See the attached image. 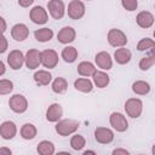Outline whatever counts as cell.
Here are the masks:
<instances>
[{"label": "cell", "instance_id": "6da1fadb", "mask_svg": "<svg viewBox=\"0 0 155 155\" xmlns=\"http://www.w3.org/2000/svg\"><path fill=\"white\" fill-rule=\"evenodd\" d=\"M78 128H79V122L76 120H73V119L61 120L56 125V131L62 137H65V136H69V134L74 133Z\"/></svg>", "mask_w": 155, "mask_h": 155}, {"label": "cell", "instance_id": "7a4b0ae2", "mask_svg": "<svg viewBox=\"0 0 155 155\" xmlns=\"http://www.w3.org/2000/svg\"><path fill=\"white\" fill-rule=\"evenodd\" d=\"M125 110L128 116L137 119L140 116L142 110H143V103L139 98H130L125 103Z\"/></svg>", "mask_w": 155, "mask_h": 155}, {"label": "cell", "instance_id": "3957f363", "mask_svg": "<svg viewBox=\"0 0 155 155\" xmlns=\"http://www.w3.org/2000/svg\"><path fill=\"white\" fill-rule=\"evenodd\" d=\"M108 42L114 47H122L127 44V36L120 29H110L108 31Z\"/></svg>", "mask_w": 155, "mask_h": 155}, {"label": "cell", "instance_id": "277c9868", "mask_svg": "<svg viewBox=\"0 0 155 155\" xmlns=\"http://www.w3.org/2000/svg\"><path fill=\"white\" fill-rule=\"evenodd\" d=\"M40 62L45 68L52 69L58 64V53L54 50H44L40 52Z\"/></svg>", "mask_w": 155, "mask_h": 155}, {"label": "cell", "instance_id": "5b68a950", "mask_svg": "<svg viewBox=\"0 0 155 155\" xmlns=\"http://www.w3.org/2000/svg\"><path fill=\"white\" fill-rule=\"evenodd\" d=\"M8 105L12 111L22 114L28 109V101L22 94H13L8 101Z\"/></svg>", "mask_w": 155, "mask_h": 155}, {"label": "cell", "instance_id": "8992f818", "mask_svg": "<svg viewBox=\"0 0 155 155\" xmlns=\"http://www.w3.org/2000/svg\"><path fill=\"white\" fill-rule=\"evenodd\" d=\"M85 15V5L80 0H71L68 5V16L71 19H80Z\"/></svg>", "mask_w": 155, "mask_h": 155}, {"label": "cell", "instance_id": "52a82bcc", "mask_svg": "<svg viewBox=\"0 0 155 155\" xmlns=\"http://www.w3.org/2000/svg\"><path fill=\"white\" fill-rule=\"evenodd\" d=\"M109 122L113 126V128L116 130L117 132H125L128 128V122L121 113H111L109 117Z\"/></svg>", "mask_w": 155, "mask_h": 155}, {"label": "cell", "instance_id": "ba28073f", "mask_svg": "<svg viewBox=\"0 0 155 155\" xmlns=\"http://www.w3.org/2000/svg\"><path fill=\"white\" fill-rule=\"evenodd\" d=\"M47 8L50 15L54 19H61L65 12V6L62 0H50L47 4Z\"/></svg>", "mask_w": 155, "mask_h": 155}, {"label": "cell", "instance_id": "9c48e42d", "mask_svg": "<svg viewBox=\"0 0 155 155\" xmlns=\"http://www.w3.org/2000/svg\"><path fill=\"white\" fill-rule=\"evenodd\" d=\"M94 139L101 144H109L114 139V132L107 127H97L94 130Z\"/></svg>", "mask_w": 155, "mask_h": 155}, {"label": "cell", "instance_id": "30bf717a", "mask_svg": "<svg viewBox=\"0 0 155 155\" xmlns=\"http://www.w3.org/2000/svg\"><path fill=\"white\" fill-rule=\"evenodd\" d=\"M7 63H8L10 68H12L13 70L21 69L22 65L24 64V54L19 50L11 51L7 56Z\"/></svg>", "mask_w": 155, "mask_h": 155}, {"label": "cell", "instance_id": "8fae6325", "mask_svg": "<svg viewBox=\"0 0 155 155\" xmlns=\"http://www.w3.org/2000/svg\"><path fill=\"white\" fill-rule=\"evenodd\" d=\"M29 17H30L31 22H34L35 24H45L47 22V19H48L46 10L44 7H41V6H34L30 10Z\"/></svg>", "mask_w": 155, "mask_h": 155}, {"label": "cell", "instance_id": "7c38bea8", "mask_svg": "<svg viewBox=\"0 0 155 155\" xmlns=\"http://www.w3.org/2000/svg\"><path fill=\"white\" fill-rule=\"evenodd\" d=\"M24 63H25L28 69H31V70L36 69L41 64V62H40V52L38 50H35V48L29 50L24 56Z\"/></svg>", "mask_w": 155, "mask_h": 155}, {"label": "cell", "instance_id": "4fadbf2b", "mask_svg": "<svg viewBox=\"0 0 155 155\" xmlns=\"http://www.w3.org/2000/svg\"><path fill=\"white\" fill-rule=\"evenodd\" d=\"M16 133H17V126H16L15 122L4 121L0 125V136H1V138L6 139V140H10L16 136Z\"/></svg>", "mask_w": 155, "mask_h": 155}, {"label": "cell", "instance_id": "5bb4252c", "mask_svg": "<svg viewBox=\"0 0 155 155\" xmlns=\"http://www.w3.org/2000/svg\"><path fill=\"white\" fill-rule=\"evenodd\" d=\"M29 35V29L23 23H17L11 29V36L16 41H24Z\"/></svg>", "mask_w": 155, "mask_h": 155}, {"label": "cell", "instance_id": "9a60e30c", "mask_svg": "<svg viewBox=\"0 0 155 155\" xmlns=\"http://www.w3.org/2000/svg\"><path fill=\"white\" fill-rule=\"evenodd\" d=\"M75 36H76V33H75V29L71 28V27H64L62 28L58 34H57V40L61 42V44H70L75 40Z\"/></svg>", "mask_w": 155, "mask_h": 155}, {"label": "cell", "instance_id": "2e32d148", "mask_svg": "<svg viewBox=\"0 0 155 155\" xmlns=\"http://www.w3.org/2000/svg\"><path fill=\"white\" fill-rule=\"evenodd\" d=\"M94 61H96V64H97L101 69H103V70H109V69H111V67H113L111 57H110V54H109L108 52H105V51L98 52V53L96 54V57H94Z\"/></svg>", "mask_w": 155, "mask_h": 155}, {"label": "cell", "instance_id": "e0dca14e", "mask_svg": "<svg viewBox=\"0 0 155 155\" xmlns=\"http://www.w3.org/2000/svg\"><path fill=\"white\" fill-rule=\"evenodd\" d=\"M62 115H63V109H62L61 104L53 103V104H51L47 108V111H46V119H47V121H50V122H57V121H59V119L62 117Z\"/></svg>", "mask_w": 155, "mask_h": 155}, {"label": "cell", "instance_id": "ac0fdd59", "mask_svg": "<svg viewBox=\"0 0 155 155\" xmlns=\"http://www.w3.org/2000/svg\"><path fill=\"white\" fill-rule=\"evenodd\" d=\"M137 24L140 27V28H150L153 24H154V16L153 13H150L149 11H142L137 15Z\"/></svg>", "mask_w": 155, "mask_h": 155}, {"label": "cell", "instance_id": "d6986e66", "mask_svg": "<svg viewBox=\"0 0 155 155\" xmlns=\"http://www.w3.org/2000/svg\"><path fill=\"white\" fill-rule=\"evenodd\" d=\"M131 56H132L131 54V51L127 50V48H125L124 46L120 47V48H117L115 51V53H114V58H115L116 63H119V64H126V63H128L131 61Z\"/></svg>", "mask_w": 155, "mask_h": 155}, {"label": "cell", "instance_id": "ffe728a7", "mask_svg": "<svg viewBox=\"0 0 155 155\" xmlns=\"http://www.w3.org/2000/svg\"><path fill=\"white\" fill-rule=\"evenodd\" d=\"M74 87L80 91V92H84V93H88L92 91L93 88V84L91 80L86 79V78H79L74 81Z\"/></svg>", "mask_w": 155, "mask_h": 155}, {"label": "cell", "instance_id": "44dd1931", "mask_svg": "<svg viewBox=\"0 0 155 155\" xmlns=\"http://www.w3.org/2000/svg\"><path fill=\"white\" fill-rule=\"evenodd\" d=\"M34 80L39 86H46L51 82L52 75L47 70H38L34 74Z\"/></svg>", "mask_w": 155, "mask_h": 155}, {"label": "cell", "instance_id": "7402d4cb", "mask_svg": "<svg viewBox=\"0 0 155 155\" xmlns=\"http://www.w3.org/2000/svg\"><path fill=\"white\" fill-rule=\"evenodd\" d=\"M92 76H93V82H94V85H96L97 87H99V88L107 87L108 84H109V81H110L109 75H108L107 73H104V71H97V70H96Z\"/></svg>", "mask_w": 155, "mask_h": 155}, {"label": "cell", "instance_id": "603a6c76", "mask_svg": "<svg viewBox=\"0 0 155 155\" xmlns=\"http://www.w3.org/2000/svg\"><path fill=\"white\" fill-rule=\"evenodd\" d=\"M94 71H96V68L91 62H86L85 61V62L79 63V65H78V73L81 76H86V78L92 76Z\"/></svg>", "mask_w": 155, "mask_h": 155}, {"label": "cell", "instance_id": "cb8c5ba5", "mask_svg": "<svg viewBox=\"0 0 155 155\" xmlns=\"http://www.w3.org/2000/svg\"><path fill=\"white\" fill-rule=\"evenodd\" d=\"M34 36L38 41L40 42H46V41H50L53 36V31L52 29L50 28H41V29H38L34 31Z\"/></svg>", "mask_w": 155, "mask_h": 155}, {"label": "cell", "instance_id": "d4e9b609", "mask_svg": "<svg viewBox=\"0 0 155 155\" xmlns=\"http://www.w3.org/2000/svg\"><path fill=\"white\" fill-rule=\"evenodd\" d=\"M132 91H133L136 94L144 96V94H148V93L150 92V85H149L147 81L138 80V81L133 82V85H132Z\"/></svg>", "mask_w": 155, "mask_h": 155}, {"label": "cell", "instance_id": "484cf974", "mask_svg": "<svg viewBox=\"0 0 155 155\" xmlns=\"http://www.w3.org/2000/svg\"><path fill=\"white\" fill-rule=\"evenodd\" d=\"M62 58L64 59V62L67 63H73L75 62V59L78 58V51L75 47L73 46H67L63 48L62 51Z\"/></svg>", "mask_w": 155, "mask_h": 155}, {"label": "cell", "instance_id": "4316f807", "mask_svg": "<svg viewBox=\"0 0 155 155\" xmlns=\"http://www.w3.org/2000/svg\"><path fill=\"white\" fill-rule=\"evenodd\" d=\"M36 127L33 124H24L21 127V136L24 139H33L36 136Z\"/></svg>", "mask_w": 155, "mask_h": 155}, {"label": "cell", "instance_id": "83f0119b", "mask_svg": "<svg viewBox=\"0 0 155 155\" xmlns=\"http://www.w3.org/2000/svg\"><path fill=\"white\" fill-rule=\"evenodd\" d=\"M38 153L41 154V155H52L54 153V145L52 142H48V140H41L39 144H38V148H36Z\"/></svg>", "mask_w": 155, "mask_h": 155}, {"label": "cell", "instance_id": "f1b7e54d", "mask_svg": "<svg viewBox=\"0 0 155 155\" xmlns=\"http://www.w3.org/2000/svg\"><path fill=\"white\" fill-rule=\"evenodd\" d=\"M68 88V82L64 78H57L52 82V91L54 93H64Z\"/></svg>", "mask_w": 155, "mask_h": 155}, {"label": "cell", "instance_id": "f546056e", "mask_svg": "<svg viewBox=\"0 0 155 155\" xmlns=\"http://www.w3.org/2000/svg\"><path fill=\"white\" fill-rule=\"evenodd\" d=\"M85 144H86V140L81 134H74L70 139V147L74 150H81L85 147Z\"/></svg>", "mask_w": 155, "mask_h": 155}, {"label": "cell", "instance_id": "4dcf8cb0", "mask_svg": "<svg viewBox=\"0 0 155 155\" xmlns=\"http://www.w3.org/2000/svg\"><path fill=\"white\" fill-rule=\"evenodd\" d=\"M155 47V42L153 39L150 38H144L142 39L138 45H137V50L138 51H149V50H153Z\"/></svg>", "mask_w": 155, "mask_h": 155}, {"label": "cell", "instance_id": "1f68e13d", "mask_svg": "<svg viewBox=\"0 0 155 155\" xmlns=\"http://www.w3.org/2000/svg\"><path fill=\"white\" fill-rule=\"evenodd\" d=\"M154 63H155V57H154V54L151 53L150 56L143 57V58L140 59V62H139V68H140L142 70H148V69H150V68L154 65Z\"/></svg>", "mask_w": 155, "mask_h": 155}, {"label": "cell", "instance_id": "d6a6232c", "mask_svg": "<svg viewBox=\"0 0 155 155\" xmlns=\"http://www.w3.org/2000/svg\"><path fill=\"white\" fill-rule=\"evenodd\" d=\"M13 90V84L11 80L1 79L0 80V94H8Z\"/></svg>", "mask_w": 155, "mask_h": 155}, {"label": "cell", "instance_id": "836d02e7", "mask_svg": "<svg viewBox=\"0 0 155 155\" xmlns=\"http://www.w3.org/2000/svg\"><path fill=\"white\" fill-rule=\"evenodd\" d=\"M121 5L127 11H134L138 6V1L137 0H121Z\"/></svg>", "mask_w": 155, "mask_h": 155}, {"label": "cell", "instance_id": "e575fe53", "mask_svg": "<svg viewBox=\"0 0 155 155\" xmlns=\"http://www.w3.org/2000/svg\"><path fill=\"white\" fill-rule=\"evenodd\" d=\"M7 46H8L7 39L4 36V34H0V53H4L7 50Z\"/></svg>", "mask_w": 155, "mask_h": 155}, {"label": "cell", "instance_id": "d590c367", "mask_svg": "<svg viewBox=\"0 0 155 155\" xmlns=\"http://www.w3.org/2000/svg\"><path fill=\"white\" fill-rule=\"evenodd\" d=\"M6 28H7L6 21H5L2 17H0V34H4L5 30H6Z\"/></svg>", "mask_w": 155, "mask_h": 155}, {"label": "cell", "instance_id": "8d00e7d4", "mask_svg": "<svg viewBox=\"0 0 155 155\" xmlns=\"http://www.w3.org/2000/svg\"><path fill=\"white\" fill-rule=\"evenodd\" d=\"M33 2H34V0H18L19 6H22V7H28V6H30Z\"/></svg>", "mask_w": 155, "mask_h": 155}, {"label": "cell", "instance_id": "74e56055", "mask_svg": "<svg viewBox=\"0 0 155 155\" xmlns=\"http://www.w3.org/2000/svg\"><path fill=\"white\" fill-rule=\"evenodd\" d=\"M114 155H119V154H122V155H128V151L126 149H115L113 151Z\"/></svg>", "mask_w": 155, "mask_h": 155}, {"label": "cell", "instance_id": "f35d334b", "mask_svg": "<svg viewBox=\"0 0 155 155\" xmlns=\"http://www.w3.org/2000/svg\"><path fill=\"white\" fill-rule=\"evenodd\" d=\"M4 154L10 155L11 154V150L8 148H0V155H4Z\"/></svg>", "mask_w": 155, "mask_h": 155}, {"label": "cell", "instance_id": "ab89813d", "mask_svg": "<svg viewBox=\"0 0 155 155\" xmlns=\"http://www.w3.org/2000/svg\"><path fill=\"white\" fill-rule=\"evenodd\" d=\"M5 71H6L5 64H4V62H2V61H0V76H1V75H4V74H5Z\"/></svg>", "mask_w": 155, "mask_h": 155}, {"label": "cell", "instance_id": "60d3db41", "mask_svg": "<svg viewBox=\"0 0 155 155\" xmlns=\"http://www.w3.org/2000/svg\"><path fill=\"white\" fill-rule=\"evenodd\" d=\"M84 154H85V155H87V154H94V151H92V150H86V151H84Z\"/></svg>", "mask_w": 155, "mask_h": 155}]
</instances>
